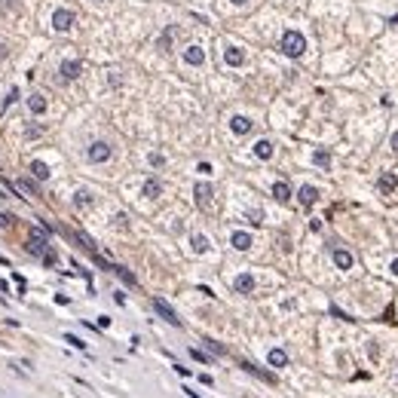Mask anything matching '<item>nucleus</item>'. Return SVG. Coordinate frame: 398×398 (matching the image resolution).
I'll return each mask as SVG.
<instances>
[{"label": "nucleus", "mask_w": 398, "mask_h": 398, "mask_svg": "<svg viewBox=\"0 0 398 398\" xmlns=\"http://www.w3.org/2000/svg\"><path fill=\"white\" fill-rule=\"evenodd\" d=\"M303 49H306V37L300 31H285L282 34V52L285 56L297 59V56H303Z\"/></svg>", "instance_id": "1"}, {"label": "nucleus", "mask_w": 398, "mask_h": 398, "mask_svg": "<svg viewBox=\"0 0 398 398\" xmlns=\"http://www.w3.org/2000/svg\"><path fill=\"white\" fill-rule=\"evenodd\" d=\"M52 28H56V31H70V28H74V12H70V9H59L56 15H52Z\"/></svg>", "instance_id": "2"}, {"label": "nucleus", "mask_w": 398, "mask_h": 398, "mask_svg": "<svg viewBox=\"0 0 398 398\" xmlns=\"http://www.w3.org/2000/svg\"><path fill=\"white\" fill-rule=\"evenodd\" d=\"M153 310H156V313H159L162 319H166L169 325H175V328H181V319L175 316V310H172V306H169L166 300H159V297H156V300H153Z\"/></svg>", "instance_id": "3"}, {"label": "nucleus", "mask_w": 398, "mask_h": 398, "mask_svg": "<svg viewBox=\"0 0 398 398\" xmlns=\"http://www.w3.org/2000/svg\"><path fill=\"white\" fill-rule=\"evenodd\" d=\"M297 199H300V205H303V208H313V202L319 199V190H316L313 184H303V187H300V193H297Z\"/></svg>", "instance_id": "4"}, {"label": "nucleus", "mask_w": 398, "mask_h": 398, "mask_svg": "<svg viewBox=\"0 0 398 398\" xmlns=\"http://www.w3.org/2000/svg\"><path fill=\"white\" fill-rule=\"evenodd\" d=\"M233 288H236V294H251V291H255V276H251V273H242V276H236Z\"/></svg>", "instance_id": "5"}, {"label": "nucleus", "mask_w": 398, "mask_h": 398, "mask_svg": "<svg viewBox=\"0 0 398 398\" xmlns=\"http://www.w3.org/2000/svg\"><path fill=\"white\" fill-rule=\"evenodd\" d=\"M89 159H92V162H104V159H111V147H107L104 141H95L92 147H89Z\"/></svg>", "instance_id": "6"}, {"label": "nucleus", "mask_w": 398, "mask_h": 398, "mask_svg": "<svg viewBox=\"0 0 398 398\" xmlns=\"http://www.w3.org/2000/svg\"><path fill=\"white\" fill-rule=\"evenodd\" d=\"M377 187H380V193H395V187H398L395 172H383V175H380V181H377Z\"/></svg>", "instance_id": "7"}, {"label": "nucleus", "mask_w": 398, "mask_h": 398, "mask_svg": "<svg viewBox=\"0 0 398 398\" xmlns=\"http://www.w3.org/2000/svg\"><path fill=\"white\" fill-rule=\"evenodd\" d=\"M184 62H187V65H202V62H205L202 46H187V49H184Z\"/></svg>", "instance_id": "8"}, {"label": "nucleus", "mask_w": 398, "mask_h": 398, "mask_svg": "<svg viewBox=\"0 0 398 398\" xmlns=\"http://www.w3.org/2000/svg\"><path fill=\"white\" fill-rule=\"evenodd\" d=\"M80 67H83L80 62H65V65L59 67V80H74V77L80 74Z\"/></svg>", "instance_id": "9"}, {"label": "nucleus", "mask_w": 398, "mask_h": 398, "mask_svg": "<svg viewBox=\"0 0 398 398\" xmlns=\"http://www.w3.org/2000/svg\"><path fill=\"white\" fill-rule=\"evenodd\" d=\"M230 129L236 132V135H245V132H251V120H248V117H233Z\"/></svg>", "instance_id": "10"}, {"label": "nucleus", "mask_w": 398, "mask_h": 398, "mask_svg": "<svg viewBox=\"0 0 398 398\" xmlns=\"http://www.w3.org/2000/svg\"><path fill=\"white\" fill-rule=\"evenodd\" d=\"M334 264L340 269H349L352 266V255H349V251H343V248H334Z\"/></svg>", "instance_id": "11"}, {"label": "nucleus", "mask_w": 398, "mask_h": 398, "mask_svg": "<svg viewBox=\"0 0 398 398\" xmlns=\"http://www.w3.org/2000/svg\"><path fill=\"white\" fill-rule=\"evenodd\" d=\"M273 196L279 199V202H288V199H291V187H288L285 181H276V184H273Z\"/></svg>", "instance_id": "12"}, {"label": "nucleus", "mask_w": 398, "mask_h": 398, "mask_svg": "<svg viewBox=\"0 0 398 398\" xmlns=\"http://www.w3.org/2000/svg\"><path fill=\"white\" fill-rule=\"evenodd\" d=\"M242 368L248 371V374H255V377H261V380H266V383H276V377L269 374V371H261V368H255L251 361H242Z\"/></svg>", "instance_id": "13"}, {"label": "nucleus", "mask_w": 398, "mask_h": 398, "mask_svg": "<svg viewBox=\"0 0 398 398\" xmlns=\"http://www.w3.org/2000/svg\"><path fill=\"white\" fill-rule=\"evenodd\" d=\"M196 202L199 205H208V199H211V184H196Z\"/></svg>", "instance_id": "14"}, {"label": "nucleus", "mask_w": 398, "mask_h": 398, "mask_svg": "<svg viewBox=\"0 0 398 398\" xmlns=\"http://www.w3.org/2000/svg\"><path fill=\"white\" fill-rule=\"evenodd\" d=\"M28 251L31 255H46V239L43 236H31L28 239Z\"/></svg>", "instance_id": "15"}, {"label": "nucleus", "mask_w": 398, "mask_h": 398, "mask_svg": "<svg viewBox=\"0 0 398 398\" xmlns=\"http://www.w3.org/2000/svg\"><path fill=\"white\" fill-rule=\"evenodd\" d=\"M141 193L153 199V196H159V193H162V184H159L156 178H147V181H144V190H141Z\"/></svg>", "instance_id": "16"}, {"label": "nucleus", "mask_w": 398, "mask_h": 398, "mask_svg": "<svg viewBox=\"0 0 398 398\" xmlns=\"http://www.w3.org/2000/svg\"><path fill=\"white\" fill-rule=\"evenodd\" d=\"M28 107H31L34 114H43V111H46V98H43L40 92H34V95L28 98Z\"/></svg>", "instance_id": "17"}, {"label": "nucleus", "mask_w": 398, "mask_h": 398, "mask_svg": "<svg viewBox=\"0 0 398 398\" xmlns=\"http://www.w3.org/2000/svg\"><path fill=\"white\" fill-rule=\"evenodd\" d=\"M255 153H258L261 159H269V156H273V144H269L266 138H261V141L255 144Z\"/></svg>", "instance_id": "18"}, {"label": "nucleus", "mask_w": 398, "mask_h": 398, "mask_svg": "<svg viewBox=\"0 0 398 398\" xmlns=\"http://www.w3.org/2000/svg\"><path fill=\"white\" fill-rule=\"evenodd\" d=\"M233 248L248 251L251 248V236H248V233H233Z\"/></svg>", "instance_id": "19"}, {"label": "nucleus", "mask_w": 398, "mask_h": 398, "mask_svg": "<svg viewBox=\"0 0 398 398\" xmlns=\"http://www.w3.org/2000/svg\"><path fill=\"white\" fill-rule=\"evenodd\" d=\"M31 175L37 178V181H46V178H49V169H46V162H37V159H34V162H31Z\"/></svg>", "instance_id": "20"}, {"label": "nucleus", "mask_w": 398, "mask_h": 398, "mask_svg": "<svg viewBox=\"0 0 398 398\" xmlns=\"http://www.w3.org/2000/svg\"><path fill=\"white\" fill-rule=\"evenodd\" d=\"M269 365H273V368H285L288 365V355L282 349H269Z\"/></svg>", "instance_id": "21"}, {"label": "nucleus", "mask_w": 398, "mask_h": 398, "mask_svg": "<svg viewBox=\"0 0 398 398\" xmlns=\"http://www.w3.org/2000/svg\"><path fill=\"white\" fill-rule=\"evenodd\" d=\"M313 162H316V166H319V169H328V166H331V153H328V150H316V156H313Z\"/></svg>", "instance_id": "22"}, {"label": "nucleus", "mask_w": 398, "mask_h": 398, "mask_svg": "<svg viewBox=\"0 0 398 398\" xmlns=\"http://www.w3.org/2000/svg\"><path fill=\"white\" fill-rule=\"evenodd\" d=\"M224 59H227V65H233V67H236V65H242V52L230 46V49L224 52Z\"/></svg>", "instance_id": "23"}, {"label": "nucleus", "mask_w": 398, "mask_h": 398, "mask_svg": "<svg viewBox=\"0 0 398 398\" xmlns=\"http://www.w3.org/2000/svg\"><path fill=\"white\" fill-rule=\"evenodd\" d=\"M193 251H196V255H205V251H208V239L196 233V236H193Z\"/></svg>", "instance_id": "24"}, {"label": "nucleus", "mask_w": 398, "mask_h": 398, "mask_svg": "<svg viewBox=\"0 0 398 398\" xmlns=\"http://www.w3.org/2000/svg\"><path fill=\"white\" fill-rule=\"evenodd\" d=\"M111 269H114V273H117V276H120L126 285H138V282H135V276H132V273H129L126 266H111Z\"/></svg>", "instance_id": "25"}, {"label": "nucleus", "mask_w": 398, "mask_h": 398, "mask_svg": "<svg viewBox=\"0 0 398 398\" xmlns=\"http://www.w3.org/2000/svg\"><path fill=\"white\" fill-rule=\"evenodd\" d=\"M65 343H70L74 349H86V343H83L80 337H74V334H65Z\"/></svg>", "instance_id": "26"}, {"label": "nucleus", "mask_w": 398, "mask_h": 398, "mask_svg": "<svg viewBox=\"0 0 398 398\" xmlns=\"http://www.w3.org/2000/svg\"><path fill=\"white\" fill-rule=\"evenodd\" d=\"M172 34H175V31L169 28V31H166V34L159 37V49H169V46H172Z\"/></svg>", "instance_id": "27"}, {"label": "nucleus", "mask_w": 398, "mask_h": 398, "mask_svg": "<svg viewBox=\"0 0 398 398\" xmlns=\"http://www.w3.org/2000/svg\"><path fill=\"white\" fill-rule=\"evenodd\" d=\"M74 202H77V205H89V202H92V196H89V193H83V190H80V193H77V199H74Z\"/></svg>", "instance_id": "28"}, {"label": "nucleus", "mask_w": 398, "mask_h": 398, "mask_svg": "<svg viewBox=\"0 0 398 398\" xmlns=\"http://www.w3.org/2000/svg\"><path fill=\"white\" fill-rule=\"evenodd\" d=\"M19 187H22L25 193H37V184H34V181H19Z\"/></svg>", "instance_id": "29"}, {"label": "nucleus", "mask_w": 398, "mask_h": 398, "mask_svg": "<svg viewBox=\"0 0 398 398\" xmlns=\"http://www.w3.org/2000/svg\"><path fill=\"white\" fill-rule=\"evenodd\" d=\"M205 343H208V349H211V352H218V355H224V352H227V349L221 346V343H214V340H205Z\"/></svg>", "instance_id": "30"}, {"label": "nucleus", "mask_w": 398, "mask_h": 398, "mask_svg": "<svg viewBox=\"0 0 398 398\" xmlns=\"http://www.w3.org/2000/svg\"><path fill=\"white\" fill-rule=\"evenodd\" d=\"M15 98H19V92H15V89H9V92H6V101H3V111H6V107H9Z\"/></svg>", "instance_id": "31"}, {"label": "nucleus", "mask_w": 398, "mask_h": 398, "mask_svg": "<svg viewBox=\"0 0 398 398\" xmlns=\"http://www.w3.org/2000/svg\"><path fill=\"white\" fill-rule=\"evenodd\" d=\"M190 355H193L196 361H202V365H208V355H205V352H199V349H190Z\"/></svg>", "instance_id": "32"}, {"label": "nucleus", "mask_w": 398, "mask_h": 398, "mask_svg": "<svg viewBox=\"0 0 398 398\" xmlns=\"http://www.w3.org/2000/svg\"><path fill=\"white\" fill-rule=\"evenodd\" d=\"M248 224L251 227H261V214L258 211H248Z\"/></svg>", "instance_id": "33"}, {"label": "nucleus", "mask_w": 398, "mask_h": 398, "mask_svg": "<svg viewBox=\"0 0 398 398\" xmlns=\"http://www.w3.org/2000/svg\"><path fill=\"white\" fill-rule=\"evenodd\" d=\"M162 162H166V159H162L159 153H150V166H162Z\"/></svg>", "instance_id": "34"}, {"label": "nucleus", "mask_w": 398, "mask_h": 398, "mask_svg": "<svg viewBox=\"0 0 398 398\" xmlns=\"http://www.w3.org/2000/svg\"><path fill=\"white\" fill-rule=\"evenodd\" d=\"M9 221H12V218H9V214H3V211H0V227H6Z\"/></svg>", "instance_id": "35"}, {"label": "nucleus", "mask_w": 398, "mask_h": 398, "mask_svg": "<svg viewBox=\"0 0 398 398\" xmlns=\"http://www.w3.org/2000/svg\"><path fill=\"white\" fill-rule=\"evenodd\" d=\"M389 269H392V276H398V258L392 261V266H389Z\"/></svg>", "instance_id": "36"}, {"label": "nucleus", "mask_w": 398, "mask_h": 398, "mask_svg": "<svg viewBox=\"0 0 398 398\" xmlns=\"http://www.w3.org/2000/svg\"><path fill=\"white\" fill-rule=\"evenodd\" d=\"M0 59H6V43H0Z\"/></svg>", "instance_id": "37"}, {"label": "nucleus", "mask_w": 398, "mask_h": 398, "mask_svg": "<svg viewBox=\"0 0 398 398\" xmlns=\"http://www.w3.org/2000/svg\"><path fill=\"white\" fill-rule=\"evenodd\" d=\"M392 147H395V150H398V132H395V135H392Z\"/></svg>", "instance_id": "38"}, {"label": "nucleus", "mask_w": 398, "mask_h": 398, "mask_svg": "<svg viewBox=\"0 0 398 398\" xmlns=\"http://www.w3.org/2000/svg\"><path fill=\"white\" fill-rule=\"evenodd\" d=\"M233 3H239V6H242V3H245V0H233Z\"/></svg>", "instance_id": "39"}]
</instances>
